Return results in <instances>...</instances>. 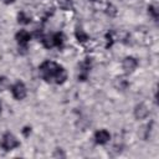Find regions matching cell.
Segmentation results:
<instances>
[{
  "label": "cell",
  "mask_w": 159,
  "mask_h": 159,
  "mask_svg": "<svg viewBox=\"0 0 159 159\" xmlns=\"http://www.w3.org/2000/svg\"><path fill=\"white\" fill-rule=\"evenodd\" d=\"M39 70H40L41 77L47 82H55L57 84H61L67 78L66 70L62 66H60L58 63L53 62V61L42 62L39 67Z\"/></svg>",
  "instance_id": "obj_1"
},
{
  "label": "cell",
  "mask_w": 159,
  "mask_h": 159,
  "mask_svg": "<svg viewBox=\"0 0 159 159\" xmlns=\"http://www.w3.org/2000/svg\"><path fill=\"white\" fill-rule=\"evenodd\" d=\"M20 145V142L17 138L11 133H5L1 138V147L5 150H12L14 148H17Z\"/></svg>",
  "instance_id": "obj_2"
},
{
  "label": "cell",
  "mask_w": 159,
  "mask_h": 159,
  "mask_svg": "<svg viewBox=\"0 0 159 159\" xmlns=\"http://www.w3.org/2000/svg\"><path fill=\"white\" fill-rule=\"evenodd\" d=\"M11 92H12V96L16 98V99H24L26 97V86L24 84V82H20L17 81L12 87H11Z\"/></svg>",
  "instance_id": "obj_3"
},
{
  "label": "cell",
  "mask_w": 159,
  "mask_h": 159,
  "mask_svg": "<svg viewBox=\"0 0 159 159\" xmlns=\"http://www.w3.org/2000/svg\"><path fill=\"white\" fill-rule=\"evenodd\" d=\"M15 39H16V41H17L19 46H20V47H22V50H26L27 43H29L30 39H31V35H30L26 30H20L19 32H16Z\"/></svg>",
  "instance_id": "obj_4"
},
{
  "label": "cell",
  "mask_w": 159,
  "mask_h": 159,
  "mask_svg": "<svg viewBox=\"0 0 159 159\" xmlns=\"http://www.w3.org/2000/svg\"><path fill=\"white\" fill-rule=\"evenodd\" d=\"M91 66H92V63H91V60H89V58H86L84 61H82V62L80 63V75H78V80L84 81V80L87 78V76H88V73H89V70H91Z\"/></svg>",
  "instance_id": "obj_5"
},
{
  "label": "cell",
  "mask_w": 159,
  "mask_h": 159,
  "mask_svg": "<svg viewBox=\"0 0 159 159\" xmlns=\"http://www.w3.org/2000/svg\"><path fill=\"white\" fill-rule=\"evenodd\" d=\"M137 66H138V61L134 58V57H132V56H128V57H125L124 60H123V62H122V67H123V70L125 71V72H133L135 68H137Z\"/></svg>",
  "instance_id": "obj_6"
},
{
  "label": "cell",
  "mask_w": 159,
  "mask_h": 159,
  "mask_svg": "<svg viewBox=\"0 0 159 159\" xmlns=\"http://www.w3.org/2000/svg\"><path fill=\"white\" fill-rule=\"evenodd\" d=\"M109 139H111V134L106 129H101L94 134V140L97 144H106L109 142Z\"/></svg>",
  "instance_id": "obj_7"
},
{
  "label": "cell",
  "mask_w": 159,
  "mask_h": 159,
  "mask_svg": "<svg viewBox=\"0 0 159 159\" xmlns=\"http://www.w3.org/2000/svg\"><path fill=\"white\" fill-rule=\"evenodd\" d=\"M148 113H149V111H148L147 106L143 104V103L137 104L135 108H134V117L137 119H144V118H147Z\"/></svg>",
  "instance_id": "obj_8"
},
{
  "label": "cell",
  "mask_w": 159,
  "mask_h": 159,
  "mask_svg": "<svg viewBox=\"0 0 159 159\" xmlns=\"http://www.w3.org/2000/svg\"><path fill=\"white\" fill-rule=\"evenodd\" d=\"M52 37H53V46H57V47H62L63 46L65 35L62 32H56L55 35H52Z\"/></svg>",
  "instance_id": "obj_9"
},
{
  "label": "cell",
  "mask_w": 159,
  "mask_h": 159,
  "mask_svg": "<svg viewBox=\"0 0 159 159\" xmlns=\"http://www.w3.org/2000/svg\"><path fill=\"white\" fill-rule=\"evenodd\" d=\"M41 41H42V45H43L46 48H50V47L53 46V37H52L51 35H46V36H43Z\"/></svg>",
  "instance_id": "obj_10"
},
{
  "label": "cell",
  "mask_w": 159,
  "mask_h": 159,
  "mask_svg": "<svg viewBox=\"0 0 159 159\" xmlns=\"http://www.w3.org/2000/svg\"><path fill=\"white\" fill-rule=\"evenodd\" d=\"M17 21L21 22V24H30L31 17H30L29 15H26L24 11H21V12H19V15H17Z\"/></svg>",
  "instance_id": "obj_11"
},
{
  "label": "cell",
  "mask_w": 159,
  "mask_h": 159,
  "mask_svg": "<svg viewBox=\"0 0 159 159\" xmlns=\"http://www.w3.org/2000/svg\"><path fill=\"white\" fill-rule=\"evenodd\" d=\"M76 37H77V40H78L80 42H86V41L88 40V35H87L83 30H81V29H78V30L76 31Z\"/></svg>",
  "instance_id": "obj_12"
},
{
  "label": "cell",
  "mask_w": 159,
  "mask_h": 159,
  "mask_svg": "<svg viewBox=\"0 0 159 159\" xmlns=\"http://www.w3.org/2000/svg\"><path fill=\"white\" fill-rule=\"evenodd\" d=\"M58 4H60V7L63 9V10L72 9V0H60Z\"/></svg>",
  "instance_id": "obj_13"
},
{
  "label": "cell",
  "mask_w": 159,
  "mask_h": 159,
  "mask_svg": "<svg viewBox=\"0 0 159 159\" xmlns=\"http://www.w3.org/2000/svg\"><path fill=\"white\" fill-rule=\"evenodd\" d=\"M9 80L5 76H0V91H5L9 87Z\"/></svg>",
  "instance_id": "obj_14"
},
{
  "label": "cell",
  "mask_w": 159,
  "mask_h": 159,
  "mask_svg": "<svg viewBox=\"0 0 159 159\" xmlns=\"http://www.w3.org/2000/svg\"><path fill=\"white\" fill-rule=\"evenodd\" d=\"M116 86H117V88H119V89H125V88L128 87V82H127V81H124L123 78H118V81H117Z\"/></svg>",
  "instance_id": "obj_15"
},
{
  "label": "cell",
  "mask_w": 159,
  "mask_h": 159,
  "mask_svg": "<svg viewBox=\"0 0 159 159\" xmlns=\"http://www.w3.org/2000/svg\"><path fill=\"white\" fill-rule=\"evenodd\" d=\"M148 12H149L154 19H158V11H157V7H155V6L150 5V6L148 7Z\"/></svg>",
  "instance_id": "obj_16"
},
{
  "label": "cell",
  "mask_w": 159,
  "mask_h": 159,
  "mask_svg": "<svg viewBox=\"0 0 159 159\" xmlns=\"http://www.w3.org/2000/svg\"><path fill=\"white\" fill-rule=\"evenodd\" d=\"M29 132H31V128H29V127L24 128V134H25V135H27V134H29Z\"/></svg>",
  "instance_id": "obj_17"
},
{
  "label": "cell",
  "mask_w": 159,
  "mask_h": 159,
  "mask_svg": "<svg viewBox=\"0 0 159 159\" xmlns=\"http://www.w3.org/2000/svg\"><path fill=\"white\" fill-rule=\"evenodd\" d=\"M15 0H4V2L5 4H11V2H14Z\"/></svg>",
  "instance_id": "obj_18"
},
{
  "label": "cell",
  "mask_w": 159,
  "mask_h": 159,
  "mask_svg": "<svg viewBox=\"0 0 159 159\" xmlns=\"http://www.w3.org/2000/svg\"><path fill=\"white\" fill-rule=\"evenodd\" d=\"M91 1H96V0H91Z\"/></svg>",
  "instance_id": "obj_19"
},
{
  "label": "cell",
  "mask_w": 159,
  "mask_h": 159,
  "mask_svg": "<svg viewBox=\"0 0 159 159\" xmlns=\"http://www.w3.org/2000/svg\"><path fill=\"white\" fill-rule=\"evenodd\" d=\"M0 111H1V106H0Z\"/></svg>",
  "instance_id": "obj_20"
}]
</instances>
